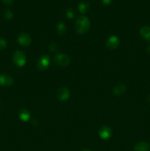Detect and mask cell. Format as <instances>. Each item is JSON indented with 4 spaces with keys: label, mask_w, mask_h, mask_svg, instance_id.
I'll list each match as a JSON object with an SVG mask.
<instances>
[{
    "label": "cell",
    "mask_w": 150,
    "mask_h": 151,
    "mask_svg": "<svg viewBox=\"0 0 150 151\" xmlns=\"http://www.w3.org/2000/svg\"><path fill=\"white\" fill-rule=\"evenodd\" d=\"M75 30L79 34L83 35L87 33L91 27V22L89 19L85 16H80L76 19L74 24Z\"/></svg>",
    "instance_id": "cell-1"
},
{
    "label": "cell",
    "mask_w": 150,
    "mask_h": 151,
    "mask_svg": "<svg viewBox=\"0 0 150 151\" xmlns=\"http://www.w3.org/2000/svg\"><path fill=\"white\" fill-rule=\"evenodd\" d=\"M13 61L19 67H23L27 61V58L24 53L21 50H17L13 55Z\"/></svg>",
    "instance_id": "cell-2"
},
{
    "label": "cell",
    "mask_w": 150,
    "mask_h": 151,
    "mask_svg": "<svg viewBox=\"0 0 150 151\" xmlns=\"http://www.w3.org/2000/svg\"><path fill=\"white\" fill-rule=\"evenodd\" d=\"M54 63L58 66H66L71 63V58L68 55L58 54L54 57Z\"/></svg>",
    "instance_id": "cell-3"
},
{
    "label": "cell",
    "mask_w": 150,
    "mask_h": 151,
    "mask_svg": "<svg viewBox=\"0 0 150 151\" xmlns=\"http://www.w3.org/2000/svg\"><path fill=\"white\" fill-rule=\"evenodd\" d=\"M51 58L48 55H44L37 61V68L40 71H44L49 66Z\"/></svg>",
    "instance_id": "cell-4"
},
{
    "label": "cell",
    "mask_w": 150,
    "mask_h": 151,
    "mask_svg": "<svg viewBox=\"0 0 150 151\" xmlns=\"http://www.w3.org/2000/svg\"><path fill=\"white\" fill-rule=\"evenodd\" d=\"M17 41L21 46L28 47L32 42V38L29 34L26 33V32H21L18 35Z\"/></svg>",
    "instance_id": "cell-5"
},
{
    "label": "cell",
    "mask_w": 150,
    "mask_h": 151,
    "mask_svg": "<svg viewBox=\"0 0 150 151\" xmlns=\"http://www.w3.org/2000/svg\"><path fill=\"white\" fill-rule=\"evenodd\" d=\"M70 91L66 87H61L57 91V98L60 101H66L70 97Z\"/></svg>",
    "instance_id": "cell-6"
},
{
    "label": "cell",
    "mask_w": 150,
    "mask_h": 151,
    "mask_svg": "<svg viewBox=\"0 0 150 151\" xmlns=\"http://www.w3.org/2000/svg\"><path fill=\"white\" fill-rule=\"evenodd\" d=\"M120 44V39L116 35H111L107 39L106 46L109 50H115L117 48Z\"/></svg>",
    "instance_id": "cell-7"
},
{
    "label": "cell",
    "mask_w": 150,
    "mask_h": 151,
    "mask_svg": "<svg viewBox=\"0 0 150 151\" xmlns=\"http://www.w3.org/2000/svg\"><path fill=\"white\" fill-rule=\"evenodd\" d=\"M13 78L7 74L0 75V85L3 86H10L13 84Z\"/></svg>",
    "instance_id": "cell-8"
},
{
    "label": "cell",
    "mask_w": 150,
    "mask_h": 151,
    "mask_svg": "<svg viewBox=\"0 0 150 151\" xmlns=\"http://www.w3.org/2000/svg\"><path fill=\"white\" fill-rule=\"evenodd\" d=\"M111 135L112 130L108 126L101 127L99 131V136L100 137V138L104 140L108 139L109 138H110Z\"/></svg>",
    "instance_id": "cell-9"
},
{
    "label": "cell",
    "mask_w": 150,
    "mask_h": 151,
    "mask_svg": "<svg viewBox=\"0 0 150 151\" xmlns=\"http://www.w3.org/2000/svg\"><path fill=\"white\" fill-rule=\"evenodd\" d=\"M140 35L146 41L150 42V27L144 26L140 29Z\"/></svg>",
    "instance_id": "cell-10"
},
{
    "label": "cell",
    "mask_w": 150,
    "mask_h": 151,
    "mask_svg": "<svg viewBox=\"0 0 150 151\" xmlns=\"http://www.w3.org/2000/svg\"><path fill=\"white\" fill-rule=\"evenodd\" d=\"M19 118H20L21 120H22L23 122H27L28 120H29L31 117V114L27 109H22L19 111Z\"/></svg>",
    "instance_id": "cell-11"
},
{
    "label": "cell",
    "mask_w": 150,
    "mask_h": 151,
    "mask_svg": "<svg viewBox=\"0 0 150 151\" xmlns=\"http://www.w3.org/2000/svg\"><path fill=\"white\" fill-rule=\"evenodd\" d=\"M149 145L146 142H139L134 147L135 151H149Z\"/></svg>",
    "instance_id": "cell-12"
},
{
    "label": "cell",
    "mask_w": 150,
    "mask_h": 151,
    "mask_svg": "<svg viewBox=\"0 0 150 151\" xmlns=\"http://www.w3.org/2000/svg\"><path fill=\"white\" fill-rule=\"evenodd\" d=\"M126 92V86L124 84H118L113 88V94L116 96H121Z\"/></svg>",
    "instance_id": "cell-13"
},
{
    "label": "cell",
    "mask_w": 150,
    "mask_h": 151,
    "mask_svg": "<svg viewBox=\"0 0 150 151\" xmlns=\"http://www.w3.org/2000/svg\"><path fill=\"white\" fill-rule=\"evenodd\" d=\"M56 31H57V33L59 35H62L66 32V26L63 22H60L56 26Z\"/></svg>",
    "instance_id": "cell-14"
},
{
    "label": "cell",
    "mask_w": 150,
    "mask_h": 151,
    "mask_svg": "<svg viewBox=\"0 0 150 151\" xmlns=\"http://www.w3.org/2000/svg\"><path fill=\"white\" fill-rule=\"evenodd\" d=\"M89 8V4L87 1H81L78 5V9L81 13H85Z\"/></svg>",
    "instance_id": "cell-15"
},
{
    "label": "cell",
    "mask_w": 150,
    "mask_h": 151,
    "mask_svg": "<svg viewBox=\"0 0 150 151\" xmlns=\"http://www.w3.org/2000/svg\"><path fill=\"white\" fill-rule=\"evenodd\" d=\"M3 15H4V19H7V20H10V19H12L13 18V13L10 10H4Z\"/></svg>",
    "instance_id": "cell-16"
},
{
    "label": "cell",
    "mask_w": 150,
    "mask_h": 151,
    "mask_svg": "<svg viewBox=\"0 0 150 151\" xmlns=\"http://www.w3.org/2000/svg\"><path fill=\"white\" fill-rule=\"evenodd\" d=\"M66 16H67L68 19H74L75 16L74 11L73 9H71V8H68L67 10H66Z\"/></svg>",
    "instance_id": "cell-17"
},
{
    "label": "cell",
    "mask_w": 150,
    "mask_h": 151,
    "mask_svg": "<svg viewBox=\"0 0 150 151\" xmlns=\"http://www.w3.org/2000/svg\"><path fill=\"white\" fill-rule=\"evenodd\" d=\"M7 43L4 38H0V50H3L7 47Z\"/></svg>",
    "instance_id": "cell-18"
},
{
    "label": "cell",
    "mask_w": 150,
    "mask_h": 151,
    "mask_svg": "<svg viewBox=\"0 0 150 151\" xmlns=\"http://www.w3.org/2000/svg\"><path fill=\"white\" fill-rule=\"evenodd\" d=\"M49 50L51 52H56L57 50V45L54 42L50 43L49 45Z\"/></svg>",
    "instance_id": "cell-19"
},
{
    "label": "cell",
    "mask_w": 150,
    "mask_h": 151,
    "mask_svg": "<svg viewBox=\"0 0 150 151\" xmlns=\"http://www.w3.org/2000/svg\"><path fill=\"white\" fill-rule=\"evenodd\" d=\"M1 1H2V2L4 3V4H7V5L11 4L13 2V0H1Z\"/></svg>",
    "instance_id": "cell-20"
},
{
    "label": "cell",
    "mask_w": 150,
    "mask_h": 151,
    "mask_svg": "<svg viewBox=\"0 0 150 151\" xmlns=\"http://www.w3.org/2000/svg\"><path fill=\"white\" fill-rule=\"evenodd\" d=\"M113 1V0H102V2L103 4H105V5H108V4H110V3Z\"/></svg>",
    "instance_id": "cell-21"
},
{
    "label": "cell",
    "mask_w": 150,
    "mask_h": 151,
    "mask_svg": "<svg viewBox=\"0 0 150 151\" xmlns=\"http://www.w3.org/2000/svg\"><path fill=\"white\" fill-rule=\"evenodd\" d=\"M147 52H148L150 54V46H149L148 48H147Z\"/></svg>",
    "instance_id": "cell-22"
},
{
    "label": "cell",
    "mask_w": 150,
    "mask_h": 151,
    "mask_svg": "<svg viewBox=\"0 0 150 151\" xmlns=\"http://www.w3.org/2000/svg\"><path fill=\"white\" fill-rule=\"evenodd\" d=\"M82 151H91V150H89V149H84V150H82Z\"/></svg>",
    "instance_id": "cell-23"
},
{
    "label": "cell",
    "mask_w": 150,
    "mask_h": 151,
    "mask_svg": "<svg viewBox=\"0 0 150 151\" xmlns=\"http://www.w3.org/2000/svg\"><path fill=\"white\" fill-rule=\"evenodd\" d=\"M149 101H150V95H149Z\"/></svg>",
    "instance_id": "cell-24"
}]
</instances>
